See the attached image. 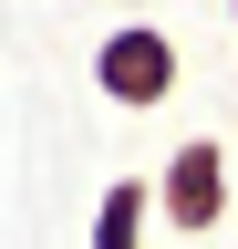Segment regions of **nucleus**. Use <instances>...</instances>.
<instances>
[{"label": "nucleus", "instance_id": "1", "mask_svg": "<svg viewBox=\"0 0 238 249\" xmlns=\"http://www.w3.org/2000/svg\"><path fill=\"white\" fill-rule=\"evenodd\" d=\"M176 83H187V62H176V31L166 21H114L94 42V93L114 114H156Z\"/></svg>", "mask_w": 238, "mask_h": 249}, {"label": "nucleus", "instance_id": "2", "mask_svg": "<svg viewBox=\"0 0 238 249\" xmlns=\"http://www.w3.org/2000/svg\"><path fill=\"white\" fill-rule=\"evenodd\" d=\"M156 208H166L176 239H207L228 218V145L218 135H187V145L166 156V177H156Z\"/></svg>", "mask_w": 238, "mask_h": 249}, {"label": "nucleus", "instance_id": "3", "mask_svg": "<svg viewBox=\"0 0 238 249\" xmlns=\"http://www.w3.org/2000/svg\"><path fill=\"white\" fill-rule=\"evenodd\" d=\"M156 177H104V197H94V239L83 249H145V229H156Z\"/></svg>", "mask_w": 238, "mask_h": 249}, {"label": "nucleus", "instance_id": "4", "mask_svg": "<svg viewBox=\"0 0 238 249\" xmlns=\"http://www.w3.org/2000/svg\"><path fill=\"white\" fill-rule=\"evenodd\" d=\"M228 21H238V0H228Z\"/></svg>", "mask_w": 238, "mask_h": 249}]
</instances>
